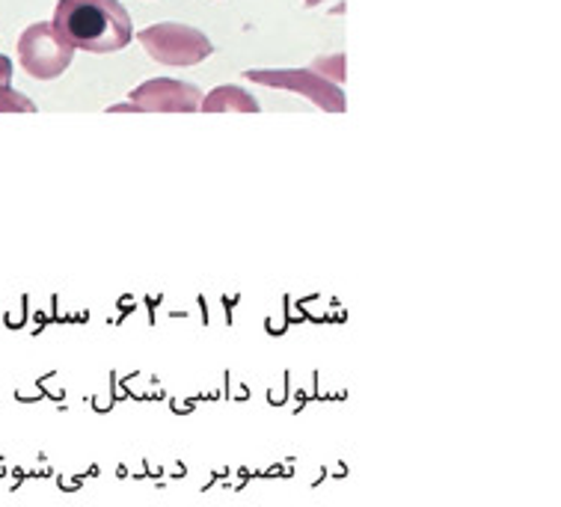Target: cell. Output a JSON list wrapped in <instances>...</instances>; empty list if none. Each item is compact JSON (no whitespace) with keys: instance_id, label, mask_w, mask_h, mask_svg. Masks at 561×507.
<instances>
[{"instance_id":"6da1fadb","label":"cell","mask_w":561,"mask_h":507,"mask_svg":"<svg viewBox=\"0 0 561 507\" xmlns=\"http://www.w3.org/2000/svg\"><path fill=\"white\" fill-rule=\"evenodd\" d=\"M51 24L75 51L113 54L134 39L131 15L119 0H60Z\"/></svg>"},{"instance_id":"7a4b0ae2","label":"cell","mask_w":561,"mask_h":507,"mask_svg":"<svg viewBox=\"0 0 561 507\" xmlns=\"http://www.w3.org/2000/svg\"><path fill=\"white\" fill-rule=\"evenodd\" d=\"M21 69L36 81H54L69 69L75 60V48L54 31L51 21L31 24L19 39Z\"/></svg>"},{"instance_id":"3957f363","label":"cell","mask_w":561,"mask_h":507,"mask_svg":"<svg viewBox=\"0 0 561 507\" xmlns=\"http://www.w3.org/2000/svg\"><path fill=\"white\" fill-rule=\"evenodd\" d=\"M144 48L152 54L158 62L167 66H196L203 62L208 54L215 51V45L208 42V36L194 27L184 24H154L140 33Z\"/></svg>"},{"instance_id":"277c9868","label":"cell","mask_w":561,"mask_h":507,"mask_svg":"<svg viewBox=\"0 0 561 507\" xmlns=\"http://www.w3.org/2000/svg\"><path fill=\"white\" fill-rule=\"evenodd\" d=\"M131 104H137V111H199L203 95L182 81L158 78V81H146L140 90H134Z\"/></svg>"},{"instance_id":"5b68a950","label":"cell","mask_w":561,"mask_h":507,"mask_svg":"<svg viewBox=\"0 0 561 507\" xmlns=\"http://www.w3.org/2000/svg\"><path fill=\"white\" fill-rule=\"evenodd\" d=\"M199 111H259V102L253 95H247L244 90L238 87H224V90H215L208 99H203V107Z\"/></svg>"},{"instance_id":"8992f818","label":"cell","mask_w":561,"mask_h":507,"mask_svg":"<svg viewBox=\"0 0 561 507\" xmlns=\"http://www.w3.org/2000/svg\"><path fill=\"white\" fill-rule=\"evenodd\" d=\"M0 111H36V104L31 99H24L21 92L12 90V62L3 54H0Z\"/></svg>"},{"instance_id":"52a82bcc","label":"cell","mask_w":561,"mask_h":507,"mask_svg":"<svg viewBox=\"0 0 561 507\" xmlns=\"http://www.w3.org/2000/svg\"><path fill=\"white\" fill-rule=\"evenodd\" d=\"M316 3H321V0H307V7H316Z\"/></svg>"}]
</instances>
